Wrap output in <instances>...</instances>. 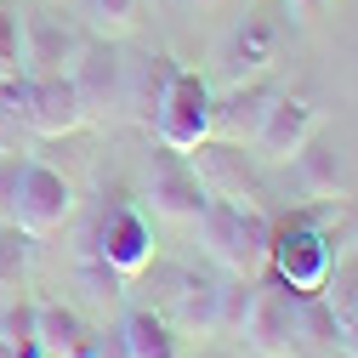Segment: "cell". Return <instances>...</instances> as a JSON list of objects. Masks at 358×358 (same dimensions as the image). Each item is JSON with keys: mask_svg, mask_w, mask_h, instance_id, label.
Returning a JSON list of instances; mask_svg holds the SVG:
<instances>
[{"mask_svg": "<svg viewBox=\"0 0 358 358\" xmlns=\"http://www.w3.org/2000/svg\"><path fill=\"white\" fill-rule=\"evenodd\" d=\"M336 216V205L324 210H301L285 228H273V245H267V279L285 285L290 296H319L336 273V239L324 234V222Z\"/></svg>", "mask_w": 358, "mask_h": 358, "instance_id": "cell-2", "label": "cell"}, {"mask_svg": "<svg viewBox=\"0 0 358 358\" xmlns=\"http://www.w3.org/2000/svg\"><path fill=\"white\" fill-rule=\"evenodd\" d=\"M23 165H29V154H17V148H6V154H0V222H12L17 188H23Z\"/></svg>", "mask_w": 358, "mask_h": 358, "instance_id": "cell-26", "label": "cell"}, {"mask_svg": "<svg viewBox=\"0 0 358 358\" xmlns=\"http://www.w3.org/2000/svg\"><path fill=\"white\" fill-rule=\"evenodd\" d=\"M23 125V74L0 80V131H17Z\"/></svg>", "mask_w": 358, "mask_h": 358, "instance_id": "cell-27", "label": "cell"}, {"mask_svg": "<svg viewBox=\"0 0 358 358\" xmlns=\"http://www.w3.org/2000/svg\"><path fill=\"white\" fill-rule=\"evenodd\" d=\"M29 273V234L17 222H0V290H17Z\"/></svg>", "mask_w": 358, "mask_h": 358, "instance_id": "cell-24", "label": "cell"}, {"mask_svg": "<svg viewBox=\"0 0 358 358\" xmlns=\"http://www.w3.org/2000/svg\"><path fill=\"white\" fill-rule=\"evenodd\" d=\"M279 52H285V23L273 17V12H245L234 29H228V40H222V52H216V80L222 85H239V80H256V74H267L279 63Z\"/></svg>", "mask_w": 358, "mask_h": 358, "instance_id": "cell-5", "label": "cell"}, {"mask_svg": "<svg viewBox=\"0 0 358 358\" xmlns=\"http://www.w3.org/2000/svg\"><path fill=\"white\" fill-rule=\"evenodd\" d=\"M34 319H40V341H46V352H52V358H63V352L80 341V330H85L63 301H46V296L34 301Z\"/></svg>", "mask_w": 358, "mask_h": 358, "instance_id": "cell-23", "label": "cell"}, {"mask_svg": "<svg viewBox=\"0 0 358 358\" xmlns=\"http://www.w3.org/2000/svg\"><path fill=\"white\" fill-rule=\"evenodd\" d=\"M23 74V12L0 0V80Z\"/></svg>", "mask_w": 358, "mask_h": 358, "instance_id": "cell-25", "label": "cell"}, {"mask_svg": "<svg viewBox=\"0 0 358 358\" xmlns=\"http://www.w3.org/2000/svg\"><path fill=\"white\" fill-rule=\"evenodd\" d=\"M6 148H12V143H6V131H0V154H6Z\"/></svg>", "mask_w": 358, "mask_h": 358, "instance_id": "cell-30", "label": "cell"}, {"mask_svg": "<svg viewBox=\"0 0 358 358\" xmlns=\"http://www.w3.org/2000/svg\"><path fill=\"white\" fill-rule=\"evenodd\" d=\"M171 74H176V63H171L165 52L125 63V114L154 120V108H159V97H165V85H171Z\"/></svg>", "mask_w": 358, "mask_h": 358, "instance_id": "cell-18", "label": "cell"}, {"mask_svg": "<svg viewBox=\"0 0 358 358\" xmlns=\"http://www.w3.org/2000/svg\"><path fill=\"white\" fill-rule=\"evenodd\" d=\"M285 6H290V17H319L324 0H285Z\"/></svg>", "mask_w": 358, "mask_h": 358, "instance_id": "cell-28", "label": "cell"}, {"mask_svg": "<svg viewBox=\"0 0 358 358\" xmlns=\"http://www.w3.org/2000/svg\"><path fill=\"white\" fill-rule=\"evenodd\" d=\"M69 80H74V92H80L85 120H114V114H125V57H120V40L92 34V40H85V52L74 57Z\"/></svg>", "mask_w": 358, "mask_h": 358, "instance_id": "cell-6", "label": "cell"}, {"mask_svg": "<svg viewBox=\"0 0 358 358\" xmlns=\"http://www.w3.org/2000/svg\"><path fill=\"white\" fill-rule=\"evenodd\" d=\"M301 347H313L319 358L341 352V324H336L324 296H301Z\"/></svg>", "mask_w": 358, "mask_h": 358, "instance_id": "cell-21", "label": "cell"}, {"mask_svg": "<svg viewBox=\"0 0 358 358\" xmlns=\"http://www.w3.org/2000/svg\"><path fill=\"white\" fill-rule=\"evenodd\" d=\"M239 341L250 347V358H296L301 352V296H290L273 279H256L250 290V313H245V330Z\"/></svg>", "mask_w": 358, "mask_h": 358, "instance_id": "cell-3", "label": "cell"}, {"mask_svg": "<svg viewBox=\"0 0 358 358\" xmlns=\"http://www.w3.org/2000/svg\"><path fill=\"white\" fill-rule=\"evenodd\" d=\"M80 125H92V120H85L69 74H23V131H34V137H74Z\"/></svg>", "mask_w": 358, "mask_h": 358, "instance_id": "cell-12", "label": "cell"}, {"mask_svg": "<svg viewBox=\"0 0 358 358\" xmlns=\"http://www.w3.org/2000/svg\"><path fill=\"white\" fill-rule=\"evenodd\" d=\"M250 290H256V279H239V273H228V279H222V290H216V336L239 341L245 313H250Z\"/></svg>", "mask_w": 358, "mask_h": 358, "instance_id": "cell-22", "label": "cell"}, {"mask_svg": "<svg viewBox=\"0 0 358 358\" xmlns=\"http://www.w3.org/2000/svg\"><path fill=\"white\" fill-rule=\"evenodd\" d=\"M199 245L222 273L262 279L267 273V245H273V216L262 205H234V199H205L199 210Z\"/></svg>", "mask_w": 358, "mask_h": 358, "instance_id": "cell-1", "label": "cell"}, {"mask_svg": "<svg viewBox=\"0 0 358 358\" xmlns=\"http://www.w3.org/2000/svg\"><path fill=\"white\" fill-rule=\"evenodd\" d=\"M0 358H17V352H12V347H6V341H0Z\"/></svg>", "mask_w": 358, "mask_h": 358, "instance_id": "cell-29", "label": "cell"}, {"mask_svg": "<svg viewBox=\"0 0 358 358\" xmlns=\"http://www.w3.org/2000/svg\"><path fill=\"white\" fill-rule=\"evenodd\" d=\"M92 256H103L120 279H137L143 267L154 262V228L137 205H108L97 216V234H92Z\"/></svg>", "mask_w": 358, "mask_h": 358, "instance_id": "cell-11", "label": "cell"}, {"mask_svg": "<svg viewBox=\"0 0 358 358\" xmlns=\"http://www.w3.org/2000/svg\"><path fill=\"white\" fill-rule=\"evenodd\" d=\"M143 12H148V0H80L85 34H103V40L137 34V29H143Z\"/></svg>", "mask_w": 358, "mask_h": 358, "instance_id": "cell-19", "label": "cell"}, {"mask_svg": "<svg viewBox=\"0 0 358 358\" xmlns=\"http://www.w3.org/2000/svg\"><path fill=\"white\" fill-rule=\"evenodd\" d=\"M148 125H154V143H159V148L194 154V148L210 137V80L194 74V69H176Z\"/></svg>", "mask_w": 358, "mask_h": 358, "instance_id": "cell-4", "label": "cell"}, {"mask_svg": "<svg viewBox=\"0 0 358 358\" xmlns=\"http://www.w3.org/2000/svg\"><path fill=\"white\" fill-rule=\"evenodd\" d=\"M85 34L74 17L52 6H29L23 12V74H69L74 57L85 52Z\"/></svg>", "mask_w": 358, "mask_h": 358, "instance_id": "cell-10", "label": "cell"}, {"mask_svg": "<svg viewBox=\"0 0 358 358\" xmlns=\"http://www.w3.org/2000/svg\"><path fill=\"white\" fill-rule=\"evenodd\" d=\"M0 341H6L17 358H52L46 341H40V319H34V301H12V307H0Z\"/></svg>", "mask_w": 358, "mask_h": 358, "instance_id": "cell-20", "label": "cell"}, {"mask_svg": "<svg viewBox=\"0 0 358 358\" xmlns=\"http://www.w3.org/2000/svg\"><path fill=\"white\" fill-rule=\"evenodd\" d=\"M216 290H222V279L182 273V285H176L171 301H165L171 330H176V336H216Z\"/></svg>", "mask_w": 358, "mask_h": 358, "instance_id": "cell-16", "label": "cell"}, {"mask_svg": "<svg viewBox=\"0 0 358 358\" xmlns=\"http://www.w3.org/2000/svg\"><path fill=\"white\" fill-rule=\"evenodd\" d=\"M313 131H319V108H313L307 97L279 92L273 108H267V120H262V131L250 137V154H256V165H290L296 148L313 137Z\"/></svg>", "mask_w": 358, "mask_h": 358, "instance_id": "cell-14", "label": "cell"}, {"mask_svg": "<svg viewBox=\"0 0 358 358\" xmlns=\"http://www.w3.org/2000/svg\"><path fill=\"white\" fill-rule=\"evenodd\" d=\"M74 216V182L46 165V159H29L23 165V188H17V205H12V222L29 234V239H46L57 234L63 222Z\"/></svg>", "mask_w": 358, "mask_h": 358, "instance_id": "cell-9", "label": "cell"}, {"mask_svg": "<svg viewBox=\"0 0 358 358\" xmlns=\"http://www.w3.org/2000/svg\"><path fill=\"white\" fill-rule=\"evenodd\" d=\"M125 358H182V336L171 330V319L159 307H131L120 324Z\"/></svg>", "mask_w": 358, "mask_h": 358, "instance_id": "cell-17", "label": "cell"}, {"mask_svg": "<svg viewBox=\"0 0 358 358\" xmlns=\"http://www.w3.org/2000/svg\"><path fill=\"white\" fill-rule=\"evenodd\" d=\"M148 199H154L159 222H171V228H194L210 194H205V182H199V171H194L188 154L154 148L148 154Z\"/></svg>", "mask_w": 358, "mask_h": 358, "instance_id": "cell-8", "label": "cell"}, {"mask_svg": "<svg viewBox=\"0 0 358 358\" xmlns=\"http://www.w3.org/2000/svg\"><path fill=\"white\" fill-rule=\"evenodd\" d=\"M290 171H296V182H301V194H307V199H319V205L347 199V154H341L336 143H324L319 131H313V137L296 148Z\"/></svg>", "mask_w": 358, "mask_h": 358, "instance_id": "cell-15", "label": "cell"}, {"mask_svg": "<svg viewBox=\"0 0 358 358\" xmlns=\"http://www.w3.org/2000/svg\"><path fill=\"white\" fill-rule=\"evenodd\" d=\"M273 97H279V85L262 74L239 80V85H222V97L210 92V137L216 143H250L267 120V108H273Z\"/></svg>", "mask_w": 358, "mask_h": 358, "instance_id": "cell-13", "label": "cell"}, {"mask_svg": "<svg viewBox=\"0 0 358 358\" xmlns=\"http://www.w3.org/2000/svg\"><path fill=\"white\" fill-rule=\"evenodd\" d=\"M188 159H194V171H199V182H205L210 199H234V205H262L267 210V182L256 171V154H245V143L205 137Z\"/></svg>", "mask_w": 358, "mask_h": 358, "instance_id": "cell-7", "label": "cell"}]
</instances>
